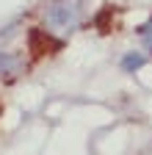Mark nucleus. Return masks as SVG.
<instances>
[{
    "mask_svg": "<svg viewBox=\"0 0 152 155\" xmlns=\"http://www.w3.org/2000/svg\"><path fill=\"white\" fill-rule=\"evenodd\" d=\"M78 14H80L78 0H55V3L47 8V22L55 31H69V28H75V22H78Z\"/></svg>",
    "mask_w": 152,
    "mask_h": 155,
    "instance_id": "obj_1",
    "label": "nucleus"
},
{
    "mask_svg": "<svg viewBox=\"0 0 152 155\" xmlns=\"http://www.w3.org/2000/svg\"><path fill=\"white\" fill-rule=\"evenodd\" d=\"M141 64H144V58H141V55H127V61H125V69H133V67L138 69Z\"/></svg>",
    "mask_w": 152,
    "mask_h": 155,
    "instance_id": "obj_2",
    "label": "nucleus"
},
{
    "mask_svg": "<svg viewBox=\"0 0 152 155\" xmlns=\"http://www.w3.org/2000/svg\"><path fill=\"white\" fill-rule=\"evenodd\" d=\"M141 33H144V39H147V42H149V47H152V19H149V22L141 28Z\"/></svg>",
    "mask_w": 152,
    "mask_h": 155,
    "instance_id": "obj_3",
    "label": "nucleus"
}]
</instances>
